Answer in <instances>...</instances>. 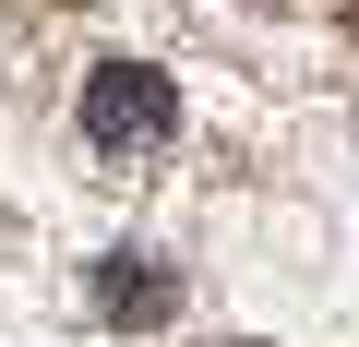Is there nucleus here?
<instances>
[{
    "instance_id": "1",
    "label": "nucleus",
    "mask_w": 359,
    "mask_h": 347,
    "mask_svg": "<svg viewBox=\"0 0 359 347\" xmlns=\"http://www.w3.org/2000/svg\"><path fill=\"white\" fill-rule=\"evenodd\" d=\"M72 120H84V144H96V156H156V144L180 132V84H168L156 60H96Z\"/></svg>"
},
{
    "instance_id": "2",
    "label": "nucleus",
    "mask_w": 359,
    "mask_h": 347,
    "mask_svg": "<svg viewBox=\"0 0 359 347\" xmlns=\"http://www.w3.org/2000/svg\"><path fill=\"white\" fill-rule=\"evenodd\" d=\"M84 287H96V311H108V323H132V335L180 311V275H168V264H144V252H108Z\"/></svg>"
}]
</instances>
